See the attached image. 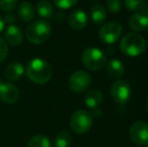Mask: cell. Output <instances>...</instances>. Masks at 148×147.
Here are the masks:
<instances>
[{"label":"cell","mask_w":148,"mask_h":147,"mask_svg":"<svg viewBox=\"0 0 148 147\" xmlns=\"http://www.w3.org/2000/svg\"><path fill=\"white\" fill-rule=\"evenodd\" d=\"M24 74V67L20 63H12L4 70V77L9 82H16L20 80Z\"/></svg>","instance_id":"obj_13"},{"label":"cell","mask_w":148,"mask_h":147,"mask_svg":"<svg viewBox=\"0 0 148 147\" xmlns=\"http://www.w3.org/2000/svg\"><path fill=\"white\" fill-rule=\"evenodd\" d=\"M147 109H148V103H147Z\"/></svg>","instance_id":"obj_30"},{"label":"cell","mask_w":148,"mask_h":147,"mask_svg":"<svg viewBox=\"0 0 148 147\" xmlns=\"http://www.w3.org/2000/svg\"><path fill=\"white\" fill-rule=\"evenodd\" d=\"M146 147H148V143H147V146H146Z\"/></svg>","instance_id":"obj_31"},{"label":"cell","mask_w":148,"mask_h":147,"mask_svg":"<svg viewBox=\"0 0 148 147\" xmlns=\"http://www.w3.org/2000/svg\"><path fill=\"white\" fill-rule=\"evenodd\" d=\"M51 26L45 20H35L27 26L25 31L26 38L34 44H41L49 38Z\"/></svg>","instance_id":"obj_3"},{"label":"cell","mask_w":148,"mask_h":147,"mask_svg":"<svg viewBox=\"0 0 148 147\" xmlns=\"http://www.w3.org/2000/svg\"><path fill=\"white\" fill-rule=\"evenodd\" d=\"M79 0H53V3L60 9H69L78 3Z\"/></svg>","instance_id":"obj_24"},{"label":"cell","mask_w":148,"mask_h":147,"mask_svg":"<svg viewBox=\"0 0 148 147\" xmlns=\"http://www.w3.org/2000/svg\"><path fill=\"white\" fill-rule=\"evenodd\" d=\"M25 74L31 82L35 84H45L51 79L53 68L47 61L36 57L26 65Z\"/></svg>","instance_id":"obj_1"},{"label":"cell","mask_w":148,"mask_h":147,"mask_svg":"<svg viewBox=\"0 0 148 147\" xmlns=\"http://www.w3.org/2000/svg\"><path fill=\"white\" fill-rule=\"evenodd\" d=\"M124 3L126 5L127 9L131 11H138V10L144 9L146 5L145 0H124Z\"/></svg>","instance_id":"obj_22"},{"label":"cell","mask_w":148,"mask_h":147,"mask_svg":"<svg viewBox=\"0 0 148 147\" xmlns=\"http://www.w3.org/2000/svg\"><path fill=\"white\" fill-rule=\"evenodd\" d=\"M123 28L119 22L110 21L104 23L99 30V38L101 41L107 44H112L116 42L122 36Z\"/></svg>","instance_id":"obj_6"},{"label":"cell","mask_w":148,"mask_h":147,"mask_svg":"<svg viewBox=\"0 0 148 147\" xmlns=\"http://www.w3.org/2000/svg\"><path fill=\"white\" fill-rule=\"evenodd\" d=\"M129 27L134 31H142L148 27V16L144 13H135L129 18Z\"/></svg>","instance_id":"obj_14"},{"label":"cell","mask_w":148,"mask_h":147,"mask_svg":"<svg viewBox=\"0 0 148 147\" xmlns=\"http://www.w3.org/2000/svg\"><path fill=\"white\" fill-rule=\"evenodd\" d=\"M4 21H5V23L6 22H8V23H13V22L15 21V15L12 13L7 14V15L5 16V18H4Z\"/></svg>","instance_id":"obj_27"},{"label":"cell","mask_w":148,"mask_h":147,"mask_svg":"<svg viewBox=\"0 0 148 147\" xmlns=\"http://www.w3.org/2000/svg\"><path fill=\"white\" fill-rule=\"evenodd\" d=\"M72 145V136L69 132L62 131L57 135L55 139L56 147H71Z\"/></svg>","instance_id":"obj_20"},{"label":"cell","mask_w":148,"mask_h":147,"mask_svg":"<svg viewBox=\"0 0 148 147\" xmlns=\"http://www.w3.org/2000/svg\"><path fill=\"white\" fill-rule=\"evenodd\" d=\"M90 15H91L92 20L94 23L96 24H102L105 22L106 18H107V12H106L105 8L100 4H95L92 6L91 11H90Z\"/></svg>","instance_id":"obj_18"},{"label":"cell","mask_w":148,"mask_h":147,"mask_svg":"<svg viewBox=\"0 0 148 147\" xmlns=\"http://www.w3.org/2000/svg\"><path fill=\"white\" fill-rule=\"evenodd\" d=\"M28 147H51L49 139L45 135H36L30 138Z\"/></svg>","instance_id":"obj_21"},{"label":"cell","mask_w":148,"mask_h":147,"mask_svg":"<svg viewBox=\"0 0 148 147\" xmlns=\"http://www.w3.org/2000/svg\"><path fill=\"white\" fill-rule=\"evenodd\" d=\"M4 38H5L7 44L18 45L21 43L22 39H23V34L18 26L10 24L4 32Z\"/></svg>","instance_id":"obj_12"},{"label":"cell","mask_w":148,"mask_h":147,"mask_svg":"<svg viewBox=\"0 0 148 147\" xmlns=\"http://www.w3.org/2000/svg\"><path fill=\"white\" fill-rule=\"evenodd\" d=\"M36 10L38 15L42 18H45V19L51 18L53 14V5L47 0H40V1H38V3L36 4Z\"/></svg>","instance_id":"obj_19"},{"label":"cell","mask_w":148,"mask_h":147,"mask_svg":"<svg viewBox=\"0 0 148 147\" xmlns=\"http://www.w3.org/2000/svg\"><path fill=\"white\" fill-rule=\"evenodd\" d=\"M92 78L89 73L85 71H77L71 76L69 80V87L75 93L85 92L91 86Z\"/></svg>","instance_id":"obj_8"},{"label":"cell","mask_w":148,"mask_h":147,"mask_svg":"<svg viewBox=\"0 0 148 147\" xmlns=\"http://www.w3.org/2000/svg\"><path fill=\"white\" fill-rule=\"evenodd\" d=\"M4 25H5V21H4V18L2 17L1 15H0V32H1L2 30H3Z\"/></svg>","instance_id":"obj_28"},{"label":"cell","mask_w":148,"mask_h":147,"mask_svg":"<svg viewBox=\"0 0 148 147\" xmlns=\"http://www.w3.org/2000/svg\"><path fill=\"white\" fill-rule=\"evenodd\" d=\"M93 124V116L86 110H78L72 115L70 126L73 132L76 134H86L91 129Z\"/></svg>","instance_id":"obj_5"},{"label":"cell","mask_w":148,"mask_h":147,"mask_svg":"<svg viewBox=\"0 0 148 147\" xmlns=\"http://www.w3.org/2000/svg\"><path fill=\"white\" fill-rule=\"evenodd\" d=\"M35 10L30 2L24 1L17 7V15L22 21H31L34 17Z\"/></svg>","instance_id":"obj_16"},{"label":"cell","mask_w":148,"mask_h":147,"mask_svg":"<svg viewBox=\"0 0 148 147\" xmlns=\"http://www.w3.org/2000/svg\"><path fill=\"white\" fill-rule=\"evenodd\" d=\"M129 136L132 142L137 145L148 143V124L143 121H137L131 126Z\"/></svg>","instance_id":"obj_9"},{"label":"cell","mask_w":148,"mask_h":147,"mask_svg":"<svg viewBox=\"0 0 148 147\" xmlns=\"http://www.w3.org/2000/svg\"><path fill=\"white\" fill-rule=\"evenodd\" d=\"M18 0H0V9L4 12H11L15 9Z\"/></svg>","instance_id":"obj_23"},{"label":"cell","mask_w":148,"mask_h":147,"mask_svg":"<svg viewBox=\"0 0 148 147\" xmlns=\"http://www.w3.org/2000/svg\"><path fill=\"white\" fill-rule=\"evenodd\" d=\"M8 55V44L4 39L0 38V63L5 61Z\"/></svg>","instance_id":"obj_26"},{"label":"cell","mask_w":148,"mask_h":147,"mask_svg":"<svg viewBox=\"0 0 148 147\" xmlns=\"http://www.w3.org/2000/svg\"><path fill=\"white\" fill-rule=\"evenodd\" d=\"M120 49L123 53L128 57H139L146 49V41L140 34L136 32H129L121 39Z\"/></svg>","instance_id":"obj_2"},{"label":"cell","mask_w":148,"mask_h":147,"mask_svg":"<svg viewBox=\"0 0 148 147\" xmlns=\"http://www.w3.org/2000/svg\"><path fill=\"white\" fill-rule=\"evenodd\" d=\"M107 72L113 78H121L125 73V67L120 59H113L107 64Z\"/></svg>","instance_id":"obj_17"},{"label":"cell","mask_w":148,"mask_h":147,"mask_svg":"<svg viewBox=\"0 0 148 147\" xmlns=\"http://www.w3.org/2000/svg\"><path fill=\"white\" fill-rule=\"evenodd\" d=\"M110 94L114 102L117 104H126L131 97V87L126 81L117 80L112 84Z\"/></svg>","instance_id":"obj_7"},{"label":"cell","mask_w":148,"mask_h":147,"mask_svg":"<svg viewBox=\"0 0 148 147\" xmlns=\"http://www.w3.org/2000/svg\"><path fill=\"white\" fill-rule=\"evenodd\" d=\"M106 53L98 47L90 46L82 53V63L89 71H99L106 65Z\"/></svg>","instance_id":"obj_4"},{"label":"cell","mask_w":148,"mask_h":147,"mask_svg":"<svg viewBox=\"0 0 148 147\" xmlns=\"http://www.w3.org/2000/svg\"><path fill=\"white\" fill-rule=\"evenodd\" d=\"M0 99L6 104H14L19 99V91L11 83L0 85Z\"/></svg>","instance_id":"obj_10"},{"label":"cell","mask_w":148,"mask_h":147,"mask_svg":"<svg viewBox=\"0 0 148 147\" xmlns=\"http://www.w3.org/2000/svg\"><path fill=\"white\" fill-rule=\"evenodd\" d=\"M2 84V82H1V80H0V85H1Z\"/></svg>","instance_id":"obj_29"},{"label":"cell","mask_w":148,"mask_h":147,"mask_svg":"<svg viewBox=\"0 0 148 147\" xmlns=\"http://www.w3.org/2000/svg\"><path fill=\"white\" fill-rule=\"evenodd\" d=\"M103 94L98 90H91L85 96V104L92 110L98 109L103 103Z\"/></svg>","instance_id":"obj_15"},{"label":"cell","mask_w":148,"mask_h":147,"mask_svg":"<svg viewBox=\"0 0 148 147\" xmlns=\"http://www.w3.org/2000/svg\"><path fill=\"white\" fill-rule=\"evenodd\" d=\"M108 10L112 13H117L122 8V1L121 0H108L107 1Z\"/></svg>","instance_id":"obj_25"},{"label":"cell","mask_w":148,"mask_h":147,"mask_svg":"<svg viewBox=\"0 0 148 147\" xmlns=\"http://www.w3.org/2000/svg\"><path fill=\"white\" fill-rule=\"evenodd\" d=\"M88 23L87 13L82 9H76L69 16V24L75 30H81L86 27Z\"/></svg>","instance_id":"obj_11"}]
</instances>
